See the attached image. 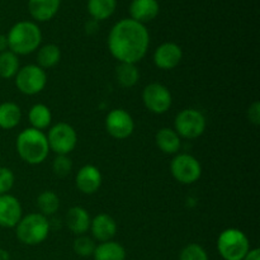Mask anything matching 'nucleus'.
Listing matches in <instances>:
<instances>
[{
	"label": "nucleus",
	"mask_w": 260,
	"mask_h": 260,
	"mask_svg": "<svg viewBox=\"0 0 260 260\" xmlns=\"http://www.w3.org/2000/svg\"><path fill=\"white\" fill-rule=\"evenodd\" d=\"M61 60V50L55 43L40 46L37 51V65L43 70L57 65Z\"/></svg>",
	"instance_id": "5701e85b"
},
{
	"label": "nucleus",
	"mask_w": 260,
	"mask_h": 260,
	"mask_svg": "<svg viewBox=\"0 0 260 260\" xmlns=\"http://www.w3.org/2000/svg\"><path fill=\"white\" fill-rule=\"evenodd\" d=\"M250 249L248 236L239 229H226L217 239V250L225 260H243Z\"/></svg>",
	"instance_id": "39448f33"
},
{
	"label": "nucleus",
	"mask_w": 260,
	"mask_h": 260,
	"mask_svg": "<svg viewBox=\"0 0 260 260\" xmlns=\"http://www.w3.org/2000/svg\"><path fill=\"white\" fill-rule=\"evenodd\" d=\"M102 183H103V177L101 170L91 164L81 167L75 177L76 188L83 194L91 196L96 193L102 187Z\"/></svg>",
	"instance_id": "4468645a"
},
{
	"label": "nucleus",
	"mask_w": 260,
	"mask_h": 260,
	"mask_svg": "<svg viewBox=\"0 0 260 260\" xmlns=\"http://www.w3.org/2000/svg\"><path fill=\"white\" fill-rule=\"evenodd\" d=\"M61 0H28L30 17L37 22H48L57 14Z\"/></svg>",
	"instance_id": "a211bd4d"
},
{
	"label": "nucleus",
	"mask_w": 260,
	"mask_h": 260,
	"mask_svg": "<svg viewBox=\"0 0 260 260\" xmlns=\"http://www.w3.org/2000/svg\"><path fill=\"white\" fill-rule=\"evenodd\" d=\"M243 260H260V250L258 248L250 249Z\"/></svg>",
	"instance_id": "473e14b6"
},
{
	"label": "nucleus",
	"mask_w": 260,
	"mask_h": 260,
	"mask_svg": "<svg viewBox=\"0 0 260 260\" xmlns=\"http://www.w3.org/2000/svg\"><path fill=\"white\" fill-rule=\"evenodd\" d=\"M179 260H208V254L200 244H188L182 249Z\"/></svg>",
	"instance_id": "c756f323"
},
{
	"label": "nucleus",
	"mask_w": 260,
	"mask_h": 260,
	"mask_svg": "<svg viewBox=\"0 0 260 260\" xmlns=\"http://www.w3.org/2000/svg\"><path fill=\"white\" fill-rule=\"evenodd\" d=\"M15 149L20 159L29 165L42 164L50 154V146L46 134L32 127L23 129L18 135Z\"/></svg>",
	"instance_id": "f03ea898"
},
{
	"label": "nucleus",
	"mask_w": 260,
	"mask_h": 260,
	"mask_svg": "<svg viewBox=\"0 0 260 260\" xmlns=\"http://www.w3.org/2000/svg\"><path fill=\"white\" fill-rule=\"evenodd\" d=\"M23 217V208L19 200L14 196H0V228L13 229Z\"/></svg>",
	"instance_id": "ddd939ff"
},
{
	"label": "nucleus",
	"mask_w": 260,
	"mask_h": 260,
	"mask_svg": "<svg viewBox=\"0 0 260 260\" xmlns=\"http://www.w3.org/2000/svg\"><path fill=\"white\" fill-rule=\"evenodd\" d=\"M108 50L118 62L135 63L146 56L150 35L145 24L131 18L118 20L108 35Z\"/></svg>",
	"instance_id": "f257e3e1"
},
{
	"label": "nucleus",
	"mask_w": 260,
	"mask_h": 260,
	"mask_svg": "<svg viewBox=\"0 0 260 260\" xmlns=\"http://www.w3.org/2000/svg\"><path fill=\"white\" fill-rule=\"evenodd\" d=\"M94 240L99 243L113 240L117 234V222L112 216L107 213H99L95 217L91 218L90 229Z\"/></svg>",
	"instance_id": "2eb2a0df"
},
{
	"label": "nucleus",
	"mask_w": 260,
	"mask_h": 260,
	"mask_svg": "<svg viewBox=\"0 0 260 260\" xmlns=\"http://www.w3.org/2000/svg\"><path fill=\"white\" fill-rule=\"evenodd\" d=\"M95 246V240L93 238H89L88 235H79L73 244L74 253L79 256H83V258L93 256Z\"/></svg>",
	"instance_id": "cd10ccee"
},
{
	"label": "nucleus",
	"mask_w": 260,
	"mask_h": 260,
	"mask_svg": "<svg viewBox=\"0 0 260 260\" xmlns=\"http://www.w3.org/2000/svg\"><path fill=\"white\" fill-rule=\"evenodd\" d=\"M106 129L113 139L126 140L134 134L135 121L126 109H112L106 117Z\"/></svg>",
	"instance_id": "9b49d317"
},
{
	"label": "nucleus",
	"mask_w": 260,
	"mask_h": 260,
	"mask_svg": "<svg viewBox=\"0 0 260 260\" xmlns=\"http://www.w3.org/2000/svg\"><path fill=\"white\" fill-rule=\"evenodd\" d=\"M170 173L180 184H193L202 177V165L200 160L190 154H177L170 162Z\"/></svg>",
	"instance_id": "1a4fd4ad"
},
{
	"label": "nucleus",
	"mask_w": 260,
	"mask_h": 260,
	"mask_svg": "<svg viewBox=\"0 0 260 260\" xmlns=\"http://www.w3.org/2000/svg\"><path fill=\"white\" fill-rule=\"evenodd\" d=\"M85 28H86V32L88 33H94V32H96V29H98V22H96V20H94V19H91L90 22H88L86 23V25H85Z\"/></svg>",
	"instance_id": "72a5a7b5"
},
{
	"label": "nucleus",
	"mask_w": 260,
	"mask_h": 260,
	"mask_svg": "<svg viewBox=\"0 0 260 260\" xmlns=\"http://www.w3.org/2000/svg\"><path fill=\"white\" fill-rule=\"evenodd\" d=\"M15 177L12 169L5 167H0V196L7 194L14 187Z\"/></svg>",
	"instance_id": "7c9ffc66"
},
{
	"label": "nucleus",
	"mask_w": 260,
	"mask_h": 260,
	"mask_svg": "<svg viewBox=\"0 0 260 260\" xmlns=\"http://www.w3.org/2000/svg\"><path fill=\"white\" fill-rule=\"evenodd\" d=\"M37 208L41 215L50 217L60 208V197L53 190H43L37 197Z\"/></svg>",
	"instance_id": "a878e982"
},
{
	"label": "nucleus",
	"mask_w": 260,
	"mask_h": 260,
	"mask_svg": "<svg viewBox=\"0 0 260 260\" xmlns=\"http://www.w3.org/2000/svg\"><path fill=\"white\" fill-rule=\"evenodd\" d=\"M207 127L205 114L194 108H185L175 116L174 131L180 139L194 140L202 136Z\"/></svg>",
	"instance_id": "423d86ee"
},
{
	"label": "nucleus",
	"mask_w": 260,
	"mask_h": 260,
	"mask_svg": "<svg viewBox=\"0 0 260 260\" xmlns=\"http://www.w3.org/2000/svg\"><path fill=\"white\" fill-rule=\"evenodd\" d=\"M183 58V50L175 42H164L156 47L152 60L160 70H173L177 68Z\"/></svg>",
	"instance_id": "f8f14e48"
},
{
	"label": "nucleus",
	"mask_w": 260,
	"mask_h": 260,
	"mask_svg": "<svg viewBox=\"0 0 260 260\" xmlns=\"http://www.w3.org/2000/svg\"><path fill=\"white\" fill-rule=\"evenodd\" d=\"M116 80L122 88H132L140 80V71L135 63L118 62L116 68Z\"/></svg>",
	"instance_id": "393cba45"
},
{
	"label": "nucleus",
	"mask_w": 260,
	"mask_h": 260,
	"mask_svg": "<svg viewBox=\"0 0 260 260\" xmlns=\"http://www.w3.org/2000/svg\"><path fill=\"white\" fill-rule=\"evenodd\" d=\"M22 121V109L14 102L0 104V128L13 129Z\"/></svg>",
	"instance_id": "412c9836"
},
{
	"label": "nucleus",
	"mask_w": 260,
	"mask_h": 260,
	"mask_svg": "<svg viewBox=\"0 0 260 260\" xmlns=\"http://www.w3.org/2000/svg\"><path fill=\"white\" fill-rule=\"evenodd\" d=\"M14 79L17 89L24 95L40 94L47 85L46 70L40 68L37 63H29L19 68Z\"/></svg>",
	"instance_id": "0eeeda50"
},
{
	"label": "nucleus",
	"mask_w": 260,
	"mask_h": 260,
	"mask_svg": "<svg viewBox=\"0 0 260 260\" xmlns=\"http://www.w3.org/2000/svg\"><path fill=\"white\" fill-rule=\"evenodd\" d=\"M142 102L145 108L154 114H164L172 108L173 95L164 84L151 83L142 90Z\"/></svg>",
	"instance_id": "9d476101"
},
{
	"label": "nucleus",
	"mask_w": 260,
	"mask_h": 260,
	"mask_svg": "<svg viewBox=\"0 0 260 260\" xmlns=\"http://www.w3.org/2000/svg\"><path fill=\"white\" fill-rule=\"evenodd\" d=\"M126 249L117 241H106L99 243L95 246L93 258L94 260H126Z\"/></svg>",
	"instance_id": "aec40b11"
},
{
	"label": "nucleus",
	"mask_w": 260,
	"mask_h": 260,
	"mask_svg": "<svg viewBox=\"0 0 260 260\" xmlns=\"http://www.w3.org/2000/svg\"><path fill=\"white\" fill-rule=\"evenodd\" d=\"M28 121L32 128L43 131L52 123V112L46 104L37 103L30 107L28 112Z\"/></svg>",
	"instance_id": "4be33fe9"
},
{
	"label": "nucleus",
	"mask_w": 260,
	"mask_h": 260,
	"mask_svg": "<svg viewBox=\"0 0 260 260\" xmlns=\"http://www.w3.org/2000/svg\"><path fill=\"white\" fill-rule=\"evenodd\" d=\"M160 5L157 0H132L129 4L131 19L145 24L159 15Z\"/></svg>",
	"instance_id": "dca6fc26"
},
{
	"label": "nucleus",
	"mask_w": 260,
	"mask_h": 260,
	"mask_svg": "<svg viewBox=\"0 0 260 260\" xmlns=\"http://www.w3.org/2000/svg\"><path fill=\"white\" fill-rule=\"evenodd\" d=\"M8 50H9V48H8L7 36L0 35V53L5 52V51H8Z\"/></svg>",
	"instance_id": "f704fd0d"
},
{
	"label": "nucleus",
	"mask_w": 260,
	"mask_h": 260,
	"mask_svg": "<svg viewBox=\"0 0 260 260\" xmlns=\"http://www.w3.org/2000/svg\"><path fill=\"white\" fill-rule=\"evenodd\" d=\"M8 48L17 56L30 55L40 48L42 32L35 22L22 20L13 25L7 36Z\"/></svg>",
	"instance_id": "7ed1b4c3"
},
{
	"label": "nucleus",
	"mask_w": 260,
	"mask_h": 260,
	"mask_svg": "<svg viewBox=\"0 0 260 260\" xmlns=\"http://www.w3.org/2000/svg\"><path fill=\"white\" fill-rule=\"evenodd\" d=\"M47 136L50 151L56 155H69L78 145V134L71 124L58 122L48 129Z\"/></svg>",
	"instance_id": "6e6552de"
},
{
	"label": "nucleus",
	"mask_w": 260,
	"mask_h": 260,
	"mask_svg": "<svg viewBox=\"0 0 260 260\" xmlns=\"http://www.w3.org/2000/svg\"><path fill=\"white\" fill-rule=\"evenodd\" d=\"M52 172L58 178L68 177L73 172V160L69 155H56L52 161Z\"/></svg>",
	"instance_id": "c85d7f7f"
},
{
	"label": "nucleus",
	"mask_w": 260,
	"mask_h": 260,
	"mask_svg": "<svg viewBox=\"0 0 260 260\" xmlns=\"http://www.w3.org/2000/svg\"><path fill=\"white\" fill-rule=\"evenodd\" d=\"M155 144L164 154L177 155L179 154V150L182 147V139L174 131V128L162 127L155 135Z\"/></svg>",
	"instance_id": "6ab92c4d"
},
{
	"label": "nucleus",
	"mask_w": 260,
	"mask_h": 260,
	"mask_svg": "<svg viewBox=\"0 0 260 260\" xmlns=\"http://www.w3.org/2000/svg\"><path fill=\"white\" fill-rule=\"evenodd\" d=\"M117 8V0H88V12L91 19L101 22L111 17Z\"/></svg>",
	"instance_id": "b1692460"
},
{
	"label": "nucleus",
	"mask_w": 260,
	"mask_h": 260,
	"mask_svg": "<svg viewBox=\"0 0 260 260\" xmlns=\"http://www.w3.org/2000/svg\"><path fill=\"white\" fill-rule=\"evenodd\" d=\"M248 119L250 123L254 126H259L260 124V103L258 101L254 102L248 109Z\"/></svg>",
	"instance_id": "2f4dec72"
},
{
	"label": "nucleus",
	"mask_w": 260,
	"mask_h": 260,
	"mask_svg": "<svg viewBox=\"0 0 260 260\" xmlns=\"http://www.w3.org/2000/svg\"><path fill=\"white\" fill-rule=\"evenodd\" d=\"M91 217L88 211L80 206H74L66 213V225L76 236L85 235L90 229Z\"/></svg>",
	"instance_id": "f3484780"
},
{
	"label": "nucleus",
	"mask_w": 260,
	"mask_h": 260,
	"mask_svg": "<svg viewBox=\"0 0 260 260\" xmlns=\"http://www.w3.org/2000/svg\"><path fill=\"white\" fill-rule=\"evenodd\" d=\"M0 25H2V22H0Z\"/></svg>",
	"instance_id": "e433bc0d"
},
{
	"label": "nucleus",
	"mask_w": 260,
	"mask_h": 260,
	"mask_svg": "<svg viewBox=\"0 0 260 260\" xmlns=\"http://www.w3.org/2000/svg\"><path fill=\"white\" fill-rule=\"evenodd\" d=\"M50 229L51 225L48 217L41 215L40 212L29 213L20 218L18 225L15 226V235L18 240L24 245L35 246L40 245L47 239Z\"/></svg>",
	"instance_id": "20e7f679"
},
{
	"label": "nucleus",
	"mask_w": 260,
	"mask_h": 260,
	"mask_svg": "<svg viewBox=\"0 0 260 260\" xmlns=\"http://www.w3.org/2000/svg\"><path fill=\"white\" fill-rule=\"evenodd\" d=\"M0 260H10L9 251L5 250V249H3V248H0Z\"/></svg>",
	"instance_id": "c9c22d12"
},
{
	"label": "nucleus",
	"mask_w": 260,
	"mask_h": 260,
	"mask_svg": "<svg viewBox=\"0 0 260 260\" xmlns=\"http://www.w3.org/2000/svg\"><path fill=\"white\" fill-rule=\"evenodd\" d=\"M18 70H19V58L15 53L9 50L0 53V78L5 80L14 78Z\"/></svg>",
	"instance_id": "bb28decb"
}]
</instances>
